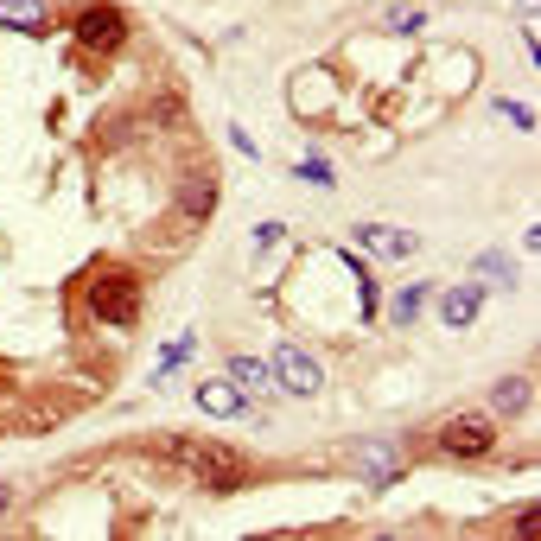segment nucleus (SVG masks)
Returning a JSON list of instances; mask_svg holds the SVG:
<instances>
[{
	"instance_id": "5",
	"label": "nucleus",
	"mask_w": 541,
	"mask_h": 541,
	"mask_svg": "<svg viewBox=\"0 0 541 541\" xmlns=\"http://www.w3.org/2000/svg\"><path fill=\"white\" fill-rule=\"evenodd\" d=\"M351 236H357L376 261H414V255H421V236L401 230V223H357Z\"/></svg>"
},
{
	"instance_id": "8",
	"label": "nucleus",
	"mask_w": 541,
	"mask_h": 541,
	"mask_svg": "<svg viewBox=\"0 0 541 541\" xmlns=\"http://www.w3.org/2000/svg\"><path fill=\"white\" fill-rule=\"evenodd\" d=\"M223 376H230V382H236V389L249 395V401L274 395V376H268V363H255V357H230V363H223Z\"/></svg>"
},
{
	"instance_id": "15",
	"label": "nucleus",
	"mask_w": 541,
	"mask_h": 541,
	"mask_svg": "<svg viewBox=\"0 0 541 541\" xmlns=\"http://www.w3.org/2000/svg\"><path fill=\"white\" fill-rule=\"evenodd\" d=\"M300 179L331 191V185H338V172H331V160H319V153H306V160H300Z\"/></svg>"
},
{
	"instance_id": "1",
	"label": "nucleus",
	"mask_w": 541,
	"mask_h": 541,
	"mask_svg": "<svg viewBox=\"0 0 541 541\" xmlns=\"http://www.w3.org/2000/svg\"><path fill=\"white\" fill-rule=\"evenodd\" d=\"M90 312L102 325H134L141 319V281L128 268H102L96 287H90Z\"/></svg>"
},
{
	"instance_id": "20",
	"label": "nucleus",
	"mask_w": 541,
	"mask_h": 541,
	"mask_svg": "<svg viewBox=\"0 0 541 541\" xmlns=\"http://www.w3.org/2000/svg\"><path fill=\"white\" fill-rule=\"evenodd\" d=\"M230 147H236V153H242V160H255V153H261V147H255V141H249V128H230Z\"/></svg>"
},
{
	"instance_id": "14",
	"label": "nucleus",
	"mask_w": 541,
	"mask_h": 541,
	"mask_svg": "<svg viewBox=\"0 0 541 541\" xmlns=\"http://www.w3.org/2000/svg\"><path fill=\"white\" fill-rule=\"evenodd\" d=\"M427 26V7H389L382 13V32H421Z\"/></svg>"
},
{
	"instance_id": "16",
	"label": "nucleus",
	"mask_w": 541,
	"mask_h": 541,
	"mask_svg": "<svg viewBox=\"0 0 541 541\" xmlns=\"http://www.w3.org/2000/svg\"><path fill=\"white\" fill-rule=\"evenodd\" d=\"M478 274H484V281H497V287H516V268L503 255H478Z\"/></svg>"
},
{
	"instance_id": "4",
	"label": "nucleus",
	"mask_w": 541,
	"mask_h": 541,
	"mask_svg": "<svg viewBox=\"0 0 541 541\" xmlns=\"http://www.w3.org/2000/svg\"><path fill=\"white\" fill-rule=\"evenodd\" d=\"M77 45L83 51H121V39H128V20H121V7H109V0H96V7L77 13Z\"/></svg>"
},
{
	"instance_id": "11",
	"label": "nucleus",
	"mask_w": 541,
	"mask_h": 541,
	"mask_svg": "<svg viewBox=\"0 0 541 541\" xmlns=\"http://www.w3.org/2000/svg\"><path fill=\"white\" fill-rule=\"evenodd\" d=\"M0 26H26V32H45V0H0Z\"/></svg>"
},
{
	"instance_id": "7",
	"label": "nucleus",
	"mask_w": 541,
	"mask_h": 541,
	"mask_svg": "<svg viewBox=\"0 0 541 541\" xmlns=\"http://www.w3.org/2000/svg\"><path fill=\"white\" fill-rule=\"evenodd\" d=\"M478 312H484V287H478V281H465V287H446V293H440V319H446L452 331L478 325Z\"/></svg>"
},
{
	"instance_id": "3",
	"label": "nucleus",
	"mask_w": 541,
	"mask_h": 541,
	"mask_svg": "<svg viewBox=\"0 0 541 541\" xmlns=\"http://www.w3.org/2000/svg\"><path fill=\"white\" fill-rule=\"evenodd\" d=\"M433 446H440L446 459H484V452L497 446V427H491V414H452V421L433 433Z\"/></svg>"
},
{
	"instance_id": "17",
	"label": "nucleus",
	"mask_w": 541,
	"mask_h": 541,
	"mask_svg": "<svg viewBox=\"0 0 541 541\" xmlns=\"http://www.w3.org/2000/svg\"><path fill=\"white\" fill-rule=\"evenodd\" d=\"M191 357V338H179V344H166V351H160V370H153V382H166L172 370H179V363Z\"/></svg>"
},
{
	"instance_id": "2",
	"label": "nucleus",
	"mask_w": 541,
	"mask_h": 541,
	"mask_svg": "<svg viewBox=\"0 0 541 541\" xmlns=\"http://www.w3.org/2000/svg\"><path fill=\"white\" fill-rule=\"evenodd\" d=\"M268 376H274V389H281V395H300V401H312L325 389V370L312 363V351H300V344H274Z\"/></svg>"
},
{
	"instance_id": "19",
	"label": "nucleus",
	"mask_w": 541,
	"mask_h": 541,
	"mask_svg": "<svg viewBox=\"0 0 541 541\" xmlns=\"http://www.w3.org/2000/svg\"><path fill=\"white\" fill-rule=\"evenodd\" d=\"M503 115H510L516 128H529V134H535V109H522V102H503Z\"/></svg>"
},
{
	"instance_id": "9",
	"label": "nucleus",
	"mask_w": 541,
	"mask_h": 541,
	"mask_svg": "<svg viewBox=\"0 0 541 541\" xmlns=\"http://www.w3.org/2000/svg\"><path fill=\"white\" fill-rule=\"evenodd\" d=\"M529 401H535V382L529 376H503L497 389H491V414H529Z\"/></svg>"
},
{
	"instance_id": "10",
	"label": "nucleus",
	"mask_w": 541,
	"mask_h": 541,
	"mask_svg": "<svg viewBox=\"0 0 541 541\" xmlns=\"http://www.w3.org/2000/svg\"><path fill=\"white\" fill-rule=\"evenodd\" d=\"M319 90H331L325 71H300V83H293V109H300L306 121H319V109H331V102H319Z\"/></svg>"
},
{
	"instance_id": "21",
	"label": "nucleus",
	"mask_w": 541,
	"mask_h": 541,
	"mask_svg": "<svg viewBox=\"0 0 541 541\" xmlns=\"http://www.w3.org/2000/svg\"><path fill=\"white\" fill-rule=\"evenodd\" d=\"M13 503H20V491H13V484H7V478H0V516H7V510H13Z\"/></svg>"
},
{
	"instance_id": "18",
	"label": "nucleus",
	"mask_w": 541,
	"mask_h": 541,
	"mask_svg": "<svg viewBox=\"0 0 541 541\" xmlns=\"http://www.w3.org/2000/svg\"><path fill=\"white\" fill-rule=\"evenodd\" d=\"M287 230H281V223H255V249H274V242H281Z\"/></svg>"
},
{
	"instance_id": "13",
	"label": "nucleus",
	"mask_w": 541,
	"mask_h": 541,
	"mask_svg": "<svg viewBox=\"0 0 541 541\" xmlns=\"http://www.w3.org/2000/svg\"><path fill=\"white\" fill-rule=\"evenodd\" d=\"M427 293H433L427 281L401 287V293H395V306H389V319H395V325H414V319H421V306H427Z\"/></svg>"
},
{
	"instance_id": "12",
	"label": "nucleus",
	"mask_w": 541,
	"mask_h": 541,
	"mask_svg": "<svg viewBox=\"0 0 541 541\" xmlns=\"http://www.w3.org/2000/svg\"><path fill=\"white\" fill-rule=\"evenodd\" d=\"M211 204H217V185H211V179H191V185L179 191V211H185L191 223H204V217H211Z\"/></svg>"
},
{
	"instance_id": "6",
	"label": "nucleus",
	"mask_w": 541,
	"mask_h": 541,
	"mask_svg": "<svg viewBox=\"0 0 541 541\" xmlns=\"http://www.w3.org/2000/svg\"><path fill=\"white\" fill-rule=\"evenodd\" d=\"M198 408L217 414V421H236V414H249V395L230 376H211V382H198Z\"/></svg>"
}]
</instances>
